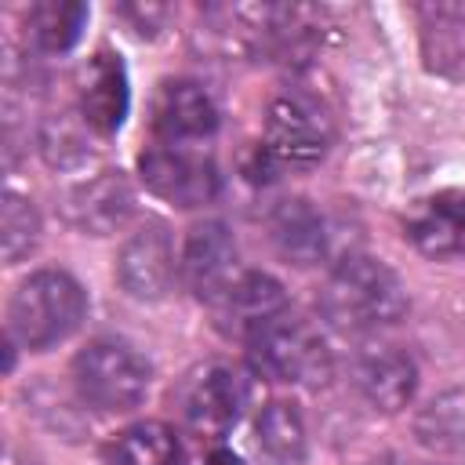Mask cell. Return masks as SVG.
Masks as SVG:
<instances>
[{"label":"cell","mask_w":465,"mask_h":465,"mask_svg":"<svg viewBox=\"0 0 465 465\" xmlns=\"http://www.w3.org/2000/svg\"><path fill=\"white\" fill-rule=\"evenodd\" d=\"M138 171L145 189L174 207H203L222 189L214 160L196 153L193 145L156 142L138 156Z\"/></svg>","instance_id":"obj_6"},{"label":"cell","mask_w":465,"mask_h":465,"mask_svg":"<svg viewBox=\"0 0 465 465\" xmlns=\"http://www.w3.org/2000/svg\"><path fill=\"white\" fill-rule=\"evenodd\" d=\"M0 240H4V262L15 265L22 262L36 243H40V214L33 207V200L7 193L4 196V211H0Z\"/></svg>","instance_id":"obj_23"},{"label":"cell","mask_w":465,"mask_h":465,"mask_svg":"<svg viewBox=\"0 0 465 465\" xmlns=\"http://www.w3.org/2000/svg\"><path fill=\"white\" fill-rule=\"evenodd\" d=\"M105 465H182V447L163 421H138L109 440Z\"/></svg>","instance_id":"obj_20"},{"label":"cell","mask_w":465,"mask_h":465,"mask_svg":"<svg viewBox=\"0 0 465 465\" xmlns=\"http://www.w3.org/2000/svg\"><path fill=\"white\" fill-rule=\"evenodd\" d=\"M196 465H243L236 454H229V450H211L207 458H200Z\"/></svg>","instance_id":"obj_25"},{"label":"cell","mask_w":465,"mask_h":465,"mask_svg":"<svg viewBox=\"0 0 465 465\" xmlns=\"http://www.w3.org/2000/svg\"><path fill=\"white\" fill-rule=\"evenodd\" d=\"M236 280H240V265H236L232 232L222 222L193 225L182 247V283L193 291V298L218 305Z\"/></svg>","instance_id":"obj_9"},{"label":"cell","mask_w":465,"mask_h":465,"mask_svg":"<svg viewBox=\"0 0 465 465\" xmlns=\"http://www.w3.org/2000/svg\"><path fill=\"white\" fill-rule=\"evenodd\" d=\"M367 465H389V461H367Z\"/></svg>","instance_id":"obj_26"},{"label":"cell","mask_w":465,"mask_h":465,"mask_svg":"<svg viewBox=\"0 0 465 465\" xmlns=\"http://www.w3.org/2000/svg\"><path fill=\"white\" fill-rule=\"evenodd\" d=\"M243 403H247V385L225 363H203L189 371L178 389L182 421L196 436H222L225 429H232Z\"/></svg>","instance_id":"obj_8"},{"label":"cell","mask_w":465,"mask_h":465,"mask_svg":"<svg viewBox=\"0 0 465 465\" xmlns=\"http://www.w3.org/2000/svg\"><path fill=\"white\" fill-rule=\"evenodd\" d=\"M352 385L367 400V407L381 414H396L414 400L418 389V367L414 360L389 345V341H367L352 356Z\"/></svg>","instance_id":"obj_10"},{"label":"cell","mask_w":465,"mask_h":465,"mask_svg":"<svg viewBox=\"0 0 465 465\" xmlns=\"http://www.w3.org/2000/svg\"><path fill=\"white\" fill-rule=\"evenodd\" d=\"M73 385L87 407L102 414H127L149 396L153 367L127 341L98 338L76 352Z\"/></svg>","instance_id":"obj_3"},{"label":"cell","mask_w":465,"mask_h":465,"mask_svg":"<svg viewBox=\"0 0 465 465\" xmlns=\"http://www.w3.org/2000/svg\"><path fill=\"white\" fill-rule=\"evenodd\" d=\"M269 240L291 265H320L327 258V222L323 214L302 200H280L269 214Z\"/></svg>","instance_id":"obj_16"},{"label":"cell","mask_w":465,"mask_h":465,"mask_svg":"<svg viewBox=\"0 0 465 465\" xmlns=\"http://www.w3.org/2000/svg\"><path fill=\"white\" fill-rule=\"evenodd\" d=\"M178 276H182V254H174V240L163 222H145L124 240L116 258V280L134 302L167 298Z\"/></svg>","instance_id":"obj_7"},{"label":"cell","mask_w":465,"mask_h":465,"mask_svg":"<svg viewBox=\"0 0 465 465\" xmlns=\"http://www.w3.org/2000/svg\"><path fill=\"white\" fill-rule=\"evenodd\" d=\"M254 436H258V450L272 465H302L305 461L309 436H305V421L294 403H287V400L265 403L254 418Z\"/></svg>","instance_id":"obj_18"},{"label":"cell","mask_w":465,"mask_h":465,"mask_svg":"<svg viewBox=\"0 0 465 465\" xmlns=\"http://www.w3.org/2000/svg\"><path fill=\"white\" fill-rule=\"evenodd\" d=\"M407 240L436 262L465 258V193H436L407 214Z\"/></svg>","instance_id":"obj_14"},{"label":"cell","mask_w":465,"mask_h":465,"mask_svg":"<svg viewBox=\"0 0 465 465\" xmlns=\"http://www.w3.org/2000/svg\"><path fill=\"white\" fill-rule=\"evenodd\" d=\"M421 47H425L429 69L443 76H465V7L461 4L425 7Z\"/></svg>","instance_id":"obj_19"},{"label":"cell","mask_w":465,"mask_h":465,"mask_svg":"<svg viewBox=\"0 0 465 465\" xmlns=\"http://www.w3.org/2000/svg\"><path fill=\"white\" fill-rule=\"evenodd\" d=\"M153 131L171 145L203 142L218 131V105L196 80H163L153 98Z\"/></svg>","instance_id":"obj_12"},{"label":"cell","mask_w":465,"mask_h":465,"mask_svg":"<svg viewBox=\"0 0 465 465\" xmlns=\"http://www.w3.org/2000/svg\"><path fill=\"white\" fill-rule=\"evenodd\" d=\"M134 214V189L124 171H98L65 193V218L87 236L120 232Z\"/></svg>","instance_id":"obj_11"},{"label":"cell","mask_w":465,"mask_h":465,"mask_svg":"<svg viewBox=\"0 0 465 465\" xmlns=\"http://www.w3.org/2000/svg\"><path fill=\"white\" fill-rule=\"evenodd\" d=\"M331 142V116L305 94H283L269 105L258 160L265 171H305L327 156Z\"/></svg>","instance_id":"obj_4"},{"label":"cell","mask_w":465,"mask_h":465,"mask_svg":"<svg viewBox=\"0 0 465 465\" xmlns=\"http://www.w3.org/2000/svg\"><path fill=\"white\" fill-rule=\"evenodd\" d=\"M127 105H131V91H127V73L120 58L109 51H98L80 73V116L98 138H109L120 131Z\"/></svg>","instance_id":"obj_13"},{"label":"cell","mask_w":465,"mask_h":465,"mask_svg":"<svg viewBox=\"0 0 465 465\" xmlns=\"http://www.w3.org/2000/svg\"><path fill=\"white\" fill-rule=\"evenodd\" d=\"M91 134H94V131H91L87 120L80 116V109H76V113H54V116H47V120L40 124V134H36L40 156H44L54 171H76V167H84V163L91 160V153H94Z\"/></svg>","instance_id":"obj_22"},{"label":"cell","mask_w":465,"mask_h":465,"mask_svg":"<svg viewBox=\"0 0 465 465\" xmlns=\"http://www.w3.org/2000/svg\"><path fill=\"white\" fill-rule=\"evenodd\" d=\"M414 436L440 458H465V385L432 396L414 418Z\"/></svg>","instance_id":"obj_17"},{"label":"cell","mask_w":465,"mask_h":465,"mask_svg":"<svg viewBox=\"0 0 465 465\" xmlns=\"http://www.w3.org/2000/svg\"><path fill=\"white\" fill-rule=\"evenodd\" d=\"M320 312L331 327L345 334H371L403 320L407 291L381 258L349 254L327 276L320 291Z\"/></svg>","instance_id":"obj_1"},{"label":"cell","mask_w":465,"mask_h":465,"mask_svg":"<svg viewBox=\"0 0 465 465\" xmlns=\"http://www.w3.org/2000/svg\"><path fill=\"white\" fill-rule=\"evenodd\" d=\"M251 356L258 371H265L269 378L287 381V385H305V389L323 385L334 371L323 334L294 312H283L272 323H265L251 338Z\"/></svg>","instance_id":"obj_5"},{"label":"cell","mask_w":465,"mask_h":465,"mask_svg":"<svg viewBox=\"0 0 465 465\" xmlns=\"http://www.w3.org/2000/svg\"><path fill=\"white\" fill-rule=\"evenodd\" d=\"M214 309L229 334H240L251 341L265 323L287 312V294H283V283L272 280L269 272H240L232 291Z\"/></svg>","instance_id":"obj_15"},{"label":"cell","mask_w":465,"mask_h":465,"mask_svg":"<svg viewBox=\"0 0 465 465\" xmlns=\"http://www.w3.org/2000/svg\"><path fill=\"white\" fill-rule=\"evenodd\" d=\"M84 22H87V7L73 0H40L25 11V33L47 54L69 51L80 40Z\"/></svg>","instance_id":"obj_21"},{"label":"cell","mask_w":465,"mask_h":465,"mask_svg":"<svg viewBox=\"0 0 465 465\" xmlns=\"http://www.w3.org/2000/svg\"><path fill=\"white\" fill-rule=\"evenodd\" d=\"M120 15L134 25V33H142V36L149 33V36H153V33H156V25L167 18V7H160V4H124V7H120Z\"/></svg>","instance_id":"obj_24"},{"label":"cell","mask_w":465,"mask_h":465,"mask_svg":"<svg viewBox=\"0 0 465 465\" xmlns=\"http://www.w3.org/2000/svg\"><path fill=\"white\" fill-rule=\"evenodd\" d=\"M87 312L84 287L62 269L29 272L7 302V338L29 352L62 345Z\"/></svg>","instance_id":"obj_2"}]
</instances>
